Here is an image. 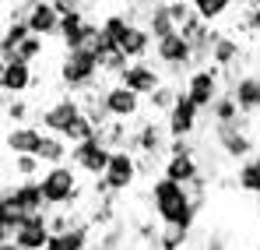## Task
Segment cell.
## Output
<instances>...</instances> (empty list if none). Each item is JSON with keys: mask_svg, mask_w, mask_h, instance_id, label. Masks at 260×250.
I'll list each match as a JSON object with an SVG mask.
<instances>
[{"mask_svg": "<svg viewBox=\"0 0 260 250\" xmlns=\"http://www.w3.org/2000/svg\"><path fill=\"white\" fill-rule=\"evenodd\" d=\"M49 211H36V215H25V222L18 226V233H14V243L25 250H46L49 247V236H53V229H49Z\"/></svg>", "mask_w": 260, "mask_h": 250, "instance_id": "9a60e30c", "label": "cell"}, {"mask_svg": "<svg viewBox=\"0 0 260 250\" xmlns=\"http://www.w3.org/2000/svg\"><path fill=\"white\" fill-rule=\"evenodd\" d=\"M39 159H43L46 166H60V162H67V159H71V141H67L63 134H49V130H46L43 148H39Z\"/></svg>", "mask_w": 260, "mask_h": 250, "instance_id": "83f0119b", "label": "cell"}, {"mask_svg": "<svg viewBox=\"0 0 260 250\" xmlns=\"http://www.w3.org/2000/svg\"><path fill=\"white\" fill-rule=\"evenodd\" d=\"M43 137H46L43 127L11 124V127H7V134H4V148H7V155H39Z\"/></svg>", "mask_w": 260, "mask_h": 250, "instance_id": "2e32d148", "label": "cell"}, {"mask_svg": "<svg viewBox=\"0 0 260 250\" xmlns=\"http://www.w3.org/2000/svg\"><path fill=\"white\" fill-rule=\"evenodd\" d=\"M162 176H169V180H179V183H197L201 176H204V162L197 159V152H186V155H169L166 162H162Z\"/></svg>", "mask_w": 260, "mask_h": 250, "instance_id": "ffe728a7", "label": "cell"}, {"mask_svg": "<svg viewBox=\"0 0 260 250\" xmlns=\"http://www.w3.org/2000/svg\"><path fill=\"white\" fill-rule=\"evenodd\" d=\"M0 250H25V247H18L14 240H4V247H0Z\"/></svg>", "mask_w": 260, "mask_h": 250, "instance_id": "74e56055", "label": "cell"}, {"mask_svg": "<svg viewBox=\"0 0 260 250\" xmlns=\"http://www.w3.org/2000/svg\"><path fill=\"white\" fill-rule=\"evenodd\" d=\"M102 102H106V109H109V117L113 120H137L141 117V109H144V95H137L130 85L123 81H113L102 88Z\"/></svg>", "mask_w": 260, "mask_h": 250, "instance_id": "30bf717a", "label": "cell"}, {"mask_svg": "<svg viewBox=\"0 0 260 250\" xmlns=\"http://www.w3.org/2000/svg\"><path fill=\"white\" fill-rule=\"evenodd\" d=\"M243 4H246V7H260V0H243Z\"/></svg>", "mask_w": 260, "mask_h": 250, "instance_id": "f35d334b", "label": "cell"}, {"mask_svg": "<svg viewBox=\"0 0 260 250\" xmlns=\"http://www.w3.org/2000/svg\"><path fill=\"white\" fill-rule=\"evenodd\" d=\"M46 57V36H28V39L18 46V60H28V64H36V60H43Z\"/></svg>", "mask_w": 260, "mask_h": 250, "instance_id": "836d02e7", "label": "cell"}, {"mask_svg": "<svg viewBox=\"0 0 260 250\" xmlns=\"http://www.w3.org/2000/svg\"><path fill=\"white\" fill-rule=\"evenodd\" d=\"M201 113H204V109H201L197 102H190L186 92H183L179 102L162 117V120H166V130H169V137H193L197 127H201Z\"/></svg>", "mask_w": 260, "mask_h": 250, "instance_id": "7c38bea8", "label": "cell"}, {"mask_svg": "<svg viewBox=\"0 0 260 250\" xmlns=\"http://www.w3.org/2000/svg\"><path fill=\"white\" fill-rule=\"evenodd\" d=\"M0 201H14L25 215H36V211L49 208L39 180H18L14 187H11V180H4V198H0Z\"/></svg>", "mask_w": 260, "mask_h": 250, "instance_id": "4fadbf2b", "label": "cell"}, {"mask_svg": "<svg viewBox=\"0 0 260 250\" xmlns=\"http://www.w3.org/2000/svg\"><path fill=\"white\" fill-rule=\"evenodd\" d=\"M56 78H60V85L67 92L81 95L88 88H95V81L102 78V60L91 49H63L60 67H56Z\"/></svg>", "mask_w": 260, "mask_h": 250, "instance_id": "7a4b0ae2", "label": "cell"}, {"mask_svg": "<svg viewBox=\"0 0 260 250\" xmlns=\"http://www.w3.org/2000/svg\"><path fill=\"white\" fill-rule=\"evenodd\" d=\"M81 173L78 169H71L67 162H60V166H46L43 173V194H46V205L56 211V208H71V205H78V198H81V180H78Z\"/></svg>", "mask_w": 260, "mask_h": 250, "instance_id": "3957f363", "label": "cell"}, {"mask_svg": "<svg viewBox=\"0 0 260 250\" xmlns=\"http://www.w3.org/2000/svg\"><path fill=\"white\" fill-rule=\"evenodd\" d=\"M232 95H236V102H239V109L246 113V117H257L260 113V74H239L236 81L225 85Z\"/></svg>", "mask_w": 260, "mask_h": 250, "instance_id": "44dd1931", "label": "cell"}, {"mask_svg": "<svg viewBox=\"0 0 260 250\" xmlns=\"http://www.w3.org/2000/svg\"><path fill=\"white\" fill-rule=\"evenodd\" d=\"M190 240V226H173V222H162L158 236H155V247L158 250H183Z\"/></svg>", "mask_w": 260, "mask_h": 250, "instance_id": "f546056e", "label": "cell"}, {"mask_svg": "<svg viewBox=\"0 0 260 250\" xmlns=\"http://www.w3.org/2000/svg\"><path fill=\"white\" fill-rule=\"evenodd\" d=\"M155 57H158V64L166 67V74H169L173 81L190 78V67H193V42L176 29L169 36L155 39Z\"/></svg>", "mask_w": 260, "mask_h": 250, "instance_id": "277c9868", "label": "cell"}, {"mask_svg": "<svg viewBox=\"0 0 260 250\" xmlns=\"http://www.w3.org/2000/svg\"><path fill=\"white\" fill-rule=\"evenodd\" d=\"M91 240H95V236H91V222H74V226L63 229V233H53L46 250H88Z\"/></svg>", "mask_w": 260, "mask_h": 250, "instance_id": "7402d4cb", "label": "cell"}, {"mask_svg": "<svg viewBox=\"0 0 260 250\" xmlns=\"http://www.w3.org/2000/svg\"><path fill=\"white\" fill-rule=\"evenodd\" d=\"M4 117H7V124H28V117H32V102H28L25 95H7V102H4Z\"/></svg>", "mask_w": 260, "mask_h": 250, "instance_id": "1f68e13d", "label": "cell"}, {"mask_svg": "<svg viewBox=\"0 0 260 250\" xmlns=\"http://www.w3.org/2000/svg\"><path fill=\"white\" fill-rule=\"evenodd\" d=\"M21 14L28 18V25H32V32L36 36H56L60 32V11L53 7V0H28V4H21Z\"/></svg>", "mask_w": 260, "mask_h": 250, "instance_id": "ac0fdd59", "label": "cell"}, {"mask_svg": "<svg viewBox=\"0 0 260 250\" xmlns=\"http://www.w3.org/2000/svg\"><path fill=\"white\" fill-rule=\"evenodd\" d=\"M144 25H148V32H151L155 39L176 32V21H173V14H169V0H155L151 11H148V18H144Z\"/></svg>", "mask_w": 260, "mask_h": 250, "instance_id": "d4e9b609", "label": "cell"}, {"mask_svg": "<svg viewBox=\"0 0 260 250\" xmlns=\"http://www.w3.org/2000/svg\"><path fill=\"white\" fill-rule=\"evenodd\" d=\"M208 117L215 120V124H236V120H243L246 113L239 109V102H236V95L225 88L221 95H218L215 102H211V109H208Z\"/></svg>", "mask_w": 260, "mask_h": 250, "instance_id": "4316f807", "label": "cell"}, {"mask_svg": "<svg viewBox=\"0 0 260 250\" xmlns=\"http://www.w3.org/2000/svg\"><path fill=\"white\" fill-rule=\"evenodd\" d=\"M134 155H162L166 148H169V130H166V120L158 124V120H151V117H144V120H137L134 127V134H130V145H127Z\"/></svg>", "mask_w": 260, "mask_h": 250, "instance_id": "8fae6325", "label": "cell"}, {"mask_svg": "<svg viewBox=\"0 0 260 250\" xmlns=\"http://www.w3.org/2000/svg\"><path fill=\"white\" fill-rule=\"evenodd\" d=\"M32 85H36V74H32V64L28 60H7L4 64V74H0L4 95H28Z\"/></svg>", "mask_w": 260, "mask_h": 250, "instance_id": "d6986e66", "label": "cell"}, {"mask_svg": "<svg viewBox=\"0 0 260 250\" xmlns=\"http://www.w3.org/2000/svg\"><path fill=\"white\" fill-rule=\"evenodd\" d=\"M243 32H250V36L260 39V7H250V14L243 18Z\"/></svg>", "mask_w": 260, "mask_h": 250, "instance_id": "d590c367", "label": "cell"}, {"mask_svg": "<svg viewBox=\"0 0 260 250\" xmlns=\"http://www.w3.org/2000/svg\"><path fill=\"white\" fill-rule=\"evenodd\" d=\"M36 117H39L43 130H49V134H67L71 127L85 117V102H81V95L67 92V95H60L56 102H49L46 109H39Z\"/></svg>", "mask_w": 260, "mask_h": 250, "instance_id": "8992f818", "label": "cell"}, {"mask_svg": "<svg viewBox=\"0 0 260 250\" xmlns=\"http://www.w3.org/2000/svg\"><path fill=\"white\" fill-rule=\"evenodd\" d=\"M211 145H215L225 159H232V162H243L246 155H253V134L246 130V120L215 124L211 127Z\"/></svg>", "mask_w": 260, "mask_h": 250, "instance_id": "52a82bcc", "label": "cell"}, {"mask_svg": "<svg viewBox=\"0 0 260 250\" xmlns=\"http://www.w3.org/2000/svg\"><path fill=\"white\" fill-rule=\"evenodd\" d=\"M137 176H141V162H137V155H134L130 148H113L109 169L102 173L109 194H127L130 187L137 183Z\"/></svg>", "mask_w": 260, "mask_h": 250, "instance_id": "9c48e42d", "label": "cell"}, {"mask_svg": "<svg viewBox=\"0 0 260 250\" xmlns=\"http://www.w3.org/2000/svg\"><path fill=\"white\" fill-rule=\"evenodd\" d=\"M151 46H155V36H151V32H148V25H141V21H134V25H130V32L123 36V42H120V49L127 53L130 60H144Z\"/></svg>", "mask_w": 260, "mask_h": 250, "instance_id": "cb8c5ba5", "label": "cell"}, {"mask_svg": "<svg viewBox=\"0 0 260 250\" xmlns=\"http://www.w3.org/2000/svg\"><path fill=\"white\" fill-rule=\"evenodd\" d=\"M183 92H186V99L197 102L201 109H211V102L225 92V74H221V67H215V64H211V67H193L190 78L183 81Z\"/></svg>", "mask_w": 260, "mask_h": 250, "instance_id": "ba28073f", "label": "cell"}, {"mask_svg": "<svg viewBox=\"0 0 260 250\" xmlns=\"http://www.w3.org/2000/svg\"><path fill=\"white\" fill-rule=\"evenodd\" d=\"M14 162H11V169H14V176L18 180H36L39 176V169L46 166L39 155H11Z\"/></svg>", "mask_w": 260, "mask_h": 250, "instance_id": "d6a6232c", "label": "cell"}, {"mask_svg": "<svg viewBox=\"0 0 260 250\" xmlns=\"http://www.w3.org/2000/svg\"><path fill=\"white\" fill-rule=\"evenodd\" d=\"M190 4H193V11H197L208 25H215V21H221V18L232 11L236 0H190Z\"/></svg>", "mask_w": 260, "mask_h": 250, "instance_id": "4dcf8cb0", "label": "cell"}, {"mask_svg": "<svg viewBox=\"0 0 260 250\" xmlns=\"http://www.w3.org/2000/svg\"><path fill=\"white\" fill-rule=\"evenodd\" d=\"M127 64H130V57L123 53V49L109 53V57L102 60V78H113V81H116V78H120V74L127 71Z\"/></svg>", "mask_w": 260, "mask_h": 250, "instance_id": "e575fe53", "label": "cell"}, {"mask_svg": "<svg viewBox=\"0 0 260 250\" xmlns=\"http://www.w3.org/2000/svg\"><path fill=\"white\" fill-rule=\"evenodd\" d=\"M116 81L130 85L137 95H144V99H148V95H151L158 85L166 81V74H162V67H158V64H151V60H130L127 71H123Z\"/></svg>", "mask_w": 260, "mask_h": 250, "instance_id": "5bb4252c", "label": "cell"}, {"mask_svg": "<svg viewBox=\"0 0 260 250\" xmlns=\"http://www.w3.org/2000/svg\"><path fill=\"white\" fill-rule=\"evenodd\" d=\"M179 95H183V85L162 81L155 92H151V95H148V109H151V113H158V117H166L176 102H179Z\"/></svg>", "mask_w": 260, "mask_h": 250, "instance_id": "484cf974", "label": "cell"}, {"mask_svg": "<svg viewBox=\"0 0 260 250\" xmlns=\"http://www.w3.org/2000/svg\"><path fill=\"white\" fill-rule=\"evenodd\" d=\"M32 36V25H28V18L25 14H14V18H7V25H4V42H0V53H4V64L7 60H18V46Z\"/></svg>", "mask_w": 260, "mask_h": 250, "instance_id": "603a6c76", "label": "cell"}, {"mask_svg": "<svg viewBox=\"0 0 260 250\" xmlns=\"http://www.w3.org/2000/svg\"><path fill=\"white\" fill-rule=\"evenodd\" d=\"M236 187L246 194H260V155H246L236 169Z\"/></svg>", "mask_w": 260, "mask_h": 250, "instance_id": "f1b7e54d", "label": "cell"}, {"mask_svg": "<svg viewBox=\"0 0 260 250\" xmlns=\"http://www.w3.org/2000/svg\"><path fill=\"white\" fill-rule=\"evenodd\" d=\"M257 155H260V152H257Z\"/></svg>", "mask_w": 260, "mask_h": 250, "instance_id": "ab89813d", "label": "cell"}, {"mask_svg": "<svg viewBox=\"0 0 260 250\" xmlns=\"http://www.w3.org/2000/svg\"><path fill=\"white\" fill-rule=\"evenodd\" d=\"M148 201L158 222H173V226H193V218L204 208V198H193V190L179 180L158 176L148 187Z\"/></svg>", "mask_w": 260, "mask_h": 250, "instance_id": "6da1fadb", "label": "cell"}, {"mask_svg": "<svg viewBox=\"0 0 260 250\" xmlns=\"http://www.w3.org/2000/svg\"><path fill=\"white\" fill-rule=\"evenodd\" d=\"M239 60H243V46L236 36H229V32H221L215 39V49H211V64L221 67V74H225V85L236 81L243 71H239Z\"/></svg>", "mask_w": 260, "mask_h": 250, "instance_id": "e0dca14e", "label": "cell"}, {"mask_svg": "<svg viewBox=\"0 0 260 250\" xmlns=\"http://www.w3.org/2000/svg\"><path fill=\"white\" fill-rule=\"evenodd\" d=\"M53 7H56L60 14H71V11H81L85 0H53Z\"/></svg>", "mask_w": 260, "mask_h": 250, "instance_id": "8d00e7d4", "label": "cell"}, {"mask_svg": "<svg viewBox=\"0 0 260 250\" xmlns=\"http://www.w3.org/2000/svg\"><path fill=\"white\" fill-rule=\"evenodd\" d=\"M109 159H113V148L106 145L102 134H91L85 141H74L71 145V166L78 169L81 176H102L109 169Z\"/></svg>", "mask_w": 260, "mask_h": 250, "instance_id": "5b68a950", "label": "cell"}]
</instances>
